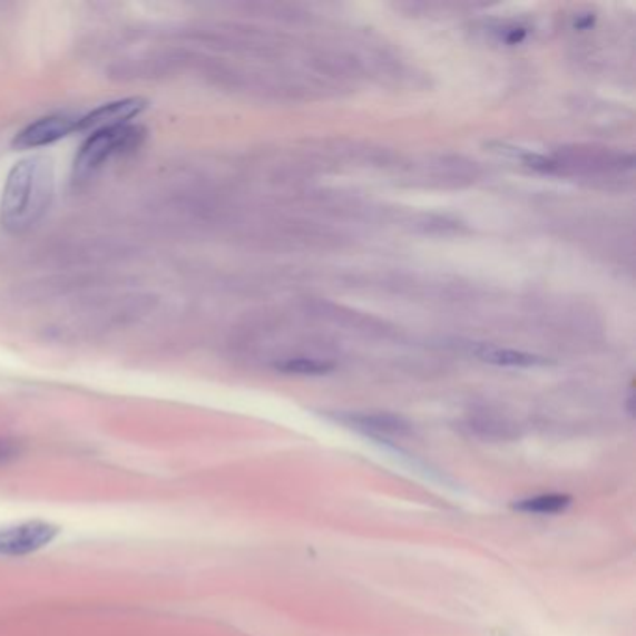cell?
I'll return each mask as SVG.
<instances>
[{
  "mask_svg": "<svg viewBox=\"0 0 636 636\" xmlns=\"http://www.w3.org/2000/svg\"><path fill=\"white\" fill-rule=\"evenodd\" d=\"M146 99L124 98L99 105L87 115L79 116L77 133H94L109 127L126 126L133 118L143 115L146 109Z\"/></svg>",
  "mask_w": 636,
  "mask_h": 636,
  "instance_id": "5",
  "label": "cell"
},
{
  "mask_svg": "<svg viewBox=\"0 0 636 636\" xmlns=\"http://www.w3.org/2000/svg\"><path fill=\"white\" fill-rule=\"evenodd\" d=\"M336 420L353 430L372 437H392L403 439L413 433V425L400 414L392 413H340Z\"/></svg>",
  "mask_w": 636,
  "mask_h": 636,
  "instance_id": "6",
  "label": "cell"
},
{
  "mask_svg": "<svg viewBox=\"0 0 636 636\" xmlns=\"http://www.w3.org/2000/svg\"><path fill=\"white\" fill-rule=\"evenodd\" d=\"M58 527L46 521H29L0 530V556H27L43 549L57 538Z\"/></svg>",
  "mask_w": 636,
  "mask_h": 636,
  "instance_id": "3",
  "label": "cell"
},
{
  "mask_svg": "<svg viewBox=\"0 0 636 636\" xmlns=\"http://www.w3.org/2000/svg\"><path fill=\"white\" fill-rule=\"evenodd\" d=\"M55 165L36 154L16 163L0 195V226L8 234H27L43 221L55 198Z\"/></svg>",
  "mask_w": 636,
  "mask_h": 636,
  "instance_id": "1",
  "label": "cell"
},
{
  "mask_svg": "<svg viewBox=\"0 0 636 636\" xmlns=\"http://www.w3.org/2000/svg\"><path fill=\"white\" fill-rule=\"evenodd\" d=\"M144 137L146 131L143 127L131 124L90 133L75 155V184H85L101 173L116 157L135 151L144 143Z\"/></svg>",
  "mask_w": 636,
  "mask_h": 636,
  "instance_id": "2",
  "label": "cell"
},
{
  "mask_svg": "<svg viewBox=\"0 0 636 636\" xmlns=\"http://www.w3.org/2000/svg\"><path fill=\"white\" fill-rule=\"evenodd\" d=\"M571 502H574L571 495H536V497L517 500L511 508L522 513H534V516H556V513L568 510Z\"/></svg>",
  "mask_w": 636,
  "mask_h": 636,
  "instance_id": "8",
  "label": "cell"
},
{
  "mask_svg": "<svg viewBox=\"0 0 636 636\" xmlns=\"http://www.w3.org/2000/svg\"><path fill=\"white\" fill-rule=\"evenodd\" d=\"M79 116L51 115L38 118L13 137V148L38 149L62 140L77 133Z\"/></svg>",
  "mask_w": 636,
  "mask_h": 636,
  "instance_id": "4",
  "label": "cell"
},
{
  "mask_svg": "<svg viewBox=\"0 0 636 636\" xmlns=\"http://www.w3.org/2000/svg\"><path fill=\"white\" fill-rule=\"evenodd\" d=\"M472 351L480 361L489 362L495 366L534 368L549 364V361L544 356L530 355L525 351L505 350V348H497V345L478 344Z\"/></svg>",
  "mask_w": 636,
  "mask_h": 636,
  "instance_id": "7",
  "label": "cell"
},
{
  "mask_svg": "<svg viewBox=\"0 0 636 636\" xmlns=\"http://www.w3.org/2000/svg\"><path fill=\"white\" fill-rule=\"evenodd\" d=\"M21 447L12 439H0V463H7L10 459L18 458Z\"/></svg>",
  "mask_w": 636,
  "mask_h": 636,
  "instance_id": "11",
  "label": "cell"
},
{
  "mask_svg": "<svg viewBox=\"0 0 636 636\" xmlns=\"http://www.w3.org/2000/svg\"><path fill=\"white\" fill-rule=\"evenodd\" d=\"M275 370L292 375H325L334 370L333 362L314 359V356H292L276 362Z\"/></svg>",
  "mask_w": 636,
  "mask_h": 636,
  "instance_id": "10",
  "label": "cell"
},
{
  "mask_svg": "<svg viewBox=\"0 0 636 636\" xmlns=\"http://www.w3.org/2000/svg\"><path fill=\"white\" fill-rule=\"evenodd\" d=\"M467 425L474 436L489 439V441H511L519 436L516 425L506 419H500V417H491V414L470 417Z\"/></svg>",
  "mask_w": 636,
  "mask_h": 636,
  "instance_id": "9",
  "label": "cell"
}]
</instances>
